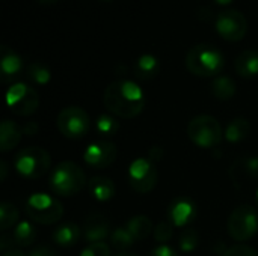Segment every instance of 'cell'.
<instances>
[{
	"label": "cell",
	"instance_id": "26",
	"mask_svg": "<svg viewBox=\"0 0 258 256\" xmlns=\"http://www.w3.org/2000/svg\"><path fill=\"white\" fill-rule=\"evenodd\" d=\"M26 77L32 83L39 84V86H44V84H47L51 80V71H50V68L45 63L33 62V63L27 65V68H26Z\"/></svg>",
	"mask_w": 258,
	"mask_h": 256
},
{
	"label": "cell",
	"instance_id": "25",
	"mask_svg": "<svg viewBox=\"0 0 258 256\" xmlns=\"http://www.w3.org/2000/svg\"><path fill=\"white\" fill-rule=\"evenodd\" d=\"M212 94L222 101L231 100L236 94V83L231 77L227 75H218L212 81Z\"/></svg>",
	"mask_w": 258,
	"mask_h": 256
},
{
	"label": "cell",
	"instance_id": "41",
	"mask_svg": "<svg viewBox=\"0 0 258 256\" xmlns=\"http://www.w3.org/2000/svg\"><path fill=\"white\" fill-rule=\"evenodd\" d=\"M41 5H53V3H56L57 0H38Z\"/></svg>",
	"mask_w": 258,
	"mask_h": 256
},
{
	"label": "cell",
	"instance_id": "6",
	"mask_svg": "<svg viewBox=\"0 0 258 256\" xmlns=\"http://www.w3.org/2000/svg\"><path fill=\"white\" fill-rule=\"evenodd\" d=\"M187 134L198 148H215L224 139V131L219 121L210 115L195 116L189 122Z\"/></svg>",
	"mask_w": 258,
	"mask_h": 256
},
{
	"label": "cell",
	"instance_id": "1",
	"mask_svg": "<svg viewBox=\"0 0 258 256\" xmlns=\"http://www.w3.org/2000/svg\"><path fill=\"white\" fill-rule=\"evenodd\" d=\"M103 101L109 113L122 119H132L144 110L145 94L138 83L124 78L112 81L106 88Z\"/></svg>",
	"mask_w": 258,
	"mask_h": 256
},
{
	"label": "cell",
	"instance_id": "2",
	"mask_svg": "<svg viewBox=\"0 0 258 256\" xmlns=\"http://www.w3.org/2000/svg\"><path fill=\"white\" fill-rule=\"evenodd\" d=\"M186 66L189 72L197 77H215L222 72L225 66V57L216 45L210 42H201L187 51Z\"/></svg>",
	"mask_w": 258,
	"mask_h": 256
},
{
	"label": "cell",
	"instance_id": "3",
	"mask_svg": "<svg viewBox=\"0 0 258 256\" xmlns=\"http://www.w3.org/2000/svg\"><path fill=\"white\" fill-rule=\"evenodd\" d=\"M86 184V175L83 169L74 161H62L50 174L51 190L63 198L77 195Z\"/></svg>",
	"mask_w": 258,
	"mask_h": 256
},
{
	"label": "cell",
	"instance_id": "8",
	"mask_svg": "<svg viewBox=\"0 0 258 256\" xmlns=\"http://www.w3.org/2000/svg\"><path fill=\"white\" fill-rule=\"evenodd\" d=\"M56 124L62 136H65L67 139L77 140L88 134L91 119L85 109L79 106H68L59 112Z\"/></svg>",
	"mask_w": 258,
	"mask_h": 256
},
{
	"label": "cell",
	"instance_id": "15",
	"mask_svg": "<svg viewBox=\"0 0 258 256\" xmlns=\"http://www.w3.org/2000/svg\"><path fill=\"white\" fill-rule=\"evenodd\" d=\"M110 222L101 214H92L86 219L83 225L85 240L91 243H104L107 237H110Z\"/></svg>",
	"mask_w": 258,
	"mask_h": 256
},
{
	"label": "cell",
	"instance_id": "30",
	"mask_svg": "<svg viewBox=\"0 0 258 256\" xmlns=\"http://www.w3.org/2000/svg\"><path fill=\"white\" fill-rule=\"evenodd\" d=\"M198 243H200V235H198V232L195 229L187 228V229H184L181 232V235H180V249L183 252L195 250Z\"/></svg>",
	"mask_w": 258,
	"mask_h": 256
},
{
	"label": "cell",
	"instance_id": "21",
	"mask_svg": "<svg viewBox=\"0 0 258 256\" xmlns=\"http://www.w3.org/2000/svg\"><path fill=\"white\" fill-rule=\"evenodd\" d=\"M82 237V229L76 223H62L53 231V241L60 247H71L79 243Z\"/></svg>",
	"mask_w": 258,
	"mask_h": 256
},
{
	"label": "cell",
	"instance_id": "22",
	"mask_svg": "<svg viewBox=\"0 0 258 256\" xmlns=\"http://www.w3.org/2000/svg\"><path fill=\"white\" fill-rule=\"evenodd\" d=\"M251 131V124L246 118H234L231 122H228L225 131H224V139L230 143H239L243 142Z\"/></svg>",
	"mask_w": 258,
	"mask_h": 256
},
{
	"label": "cell",
	"instance_id": "29",
	"mask_svg": "<svg viewBox=\"0 0 258 256\" xmlns=\"http://www.w3.org/2000/svg\"><path fill=\"white\" fill-rule=\"evenodd\" d=\"M17 222H18V210L9 202H2V205H0V229L8 231Z\"/></svg>",
	"mask_w": 258,
	"mask_h": 256
},
{
	"label": "cell",
	"instance_id": "32",
	"mask_svg": "<svg viewBox=\"0 0 258 256\" xmlns=\"http://www.w3.org/2000/svg\"><path fill=\"white\" fill-rule=\"evenodd\" d=\"M110 255V247L106 243H91L88 244L80 256H109Z\"/></svg>",
	"mask_w": 258,
	"mask_h": 256
},
{
	"label": "cell",
	"instance_id": "36",
	"mask_svg": "<svg viewBox=\"0 0 258 256\" xmlns=\"http://www.w3.org/2000/svg\"><path fill=\"white\" fill-rule=\"evenodd\" d=\"M29 256H57V253L47 246H39V247L33 249Z\"/></svg>",
	"mask_w": 258,
	"mask_h": 256
},
{
	"label": "cell",
	"instance_id": "35",
	"mask_svg": "<svg viewBox=\"0 0 258 256\" xmlns=\"http://www.w3.org/2000/svg\"><path fill=\"white\" fill-rule=\"evenodd\" d=\"M21 128H23V134H26V136H29V137L35 136V134L38 133V130H39V127H38V124H36L35 121L26 122Z\"/></svg>",
	"mask_w": 258,
	"mask_h": 256
},
{
	"label": "cell",
	"instance_id": "14",
	"mask_svg": "<svg viewBox=\"0 0 258 256\" xmlns=\"http://www.w3.org/2000/svg\"><path fill=\"white\" fill-rule=\"evenodd\" d=\"M23 72V59L8 45L0 47V77L3 83L14 81Z\"/></svg>",
	"mask_w": 258,
	"mask_h": 256
},
{
	"label": "cell",
	"instance_id": "4",
	"mask_svg": "<svg viewBox=\"0 0 258 256\" xmlns=\"http://www.w3.org/2000/svg\"><path fill=\"white\" fill-rule=\"evenodd\" d=\"M50 154L39 146L21 149L14 158V167L18 175L27 180H38L50 170Z\"/></svg>",
	"mask_w": 258,
	"mask_h": 256
},
{
	"label": "cell",
	"instance_id": "39",
	"mask_svg": "<svg viewBox=\"0 0 258 256\" xmlns=\"http://www.w3.org/2000/svg\"><path fill=\"white\" fill-rule=\"evenodd\" d=\"M3 256H26L21 250H6Z\"/></svg>",
	"mask_w": 258,
	"mask_h": 256
},
{
	"label": "cell",
	"instance_id": "9",
	"mask_svg": "<svg viewBox=\"0 0 258 256\" xmlns=\"http://www.w3.org/2000/svg\"><path fill=\"white\" fill-rule=\"evenodd\" d=\"M215 27L221 38L225 41L237 42L246 36L248 20L243 12L233 8H224L215 18Z\"/></svg>",
	"mask_w": 258,
	"mask_h": 256
},
{
	"label": "cell",
	"instance_id": "23",
	"mask_svg": "<svg viewBox=\"0 0 258 256\" xmlns=\"http://www.w3.org/2000/svg\"><path fill=\"white\" fill-rule=\"evenodd\" d=\"M125 228L128 229V232L133 235V238H135L136 241H142V240L148 238L150 234L154 231L153 222L150 220V217L142 216V214H141V216L132 217V219L127 222V226H125Z\"/></svg>",
	"mask_w": 258,
	"mask_h": 256
},
{
	"label": "cell",
	"instance_id": "18",
	"mask_svg": "<svg viewBox=\"0 0 258 256\" xmlns=\"http://www.w3.org/2000/svg\"><path fill=\"white\" fill-rule=\"evenodd\" d=\"M91 196L98 202H107L115 196V184L107 177H92L88 183Z\"/></svg>",
	"mask_w": 258,
	"mask_h": 256
},
{
	"label": "cell",
	"instance_id": "12",
	"mask_svg": "<svg viewBox=\"0 0 258 256\" xmlns=\"http://www.w3.org/2000/svg\"><path fill=\"white\" fill-rule=\"evenodd\" d=\"M118 155V149L115 143L107 142V140H100L95 143H91L85 152H83V160L89 167L94 169H104L109 167Z\"/></svg>",
	"mask_w": 258,
	"mask_h": 256
},
{
	"label": "cell",
	"instance_id": "19",
	"mask_svg": "<svg viewBox=\"0 0 258 256\" xmlns=\"http://www.w3.org/2000/svg\"><path fill=\"white\" fill-rule=\"evenodd\" d=\"M236 72L243 78H254L258 75V51L257 50H245L242 51L236 62Z\"/></svg>",
	"mask_w": 258,
	"mask_h": 256
},
{
	"label": "cell",
	"instance_id": "17",
	"mask_svg": "<svg viewBox=\"0 0 258 256\" xmlns=\"http://www.w3.org/2000/svg\"><path fill=\"white\" fill-rule=\"evenodd\" d=\"M159 71H160V60L150 53L139 56L133 63V74L136 78L142 81L153 80L159 74Z\"/></svg>",
	"mask_w": 258,
	"mask_h": 256
},
{
	"label": "cell",
	"instance_id": "44",
	"mask_svg": "<svg viewBox=\"0 0 258 256\" xmlns=\"http://www.w3.org/2000/svg\"><path fill=\"white\" fill-rule=\"evenodd\" d=\"M103 2H112V0H103Z\"/></svg>",
	"mask_w": 258,
	"mask_h": 256
},
{
	"label": "cell",
	"instance_id": "10",
	"mask_svg": "<svg viewBox=\"0 0 258 256\" xmlns=\"http://www.w3.org/2000/svg\"><path fill=\"white\" fill-rule=\"evenodd\" d=\"M6 103L9 110L18 116H30L39 106L36 91L26 83H14L6 92Z\"/></svg>",
	"mask_w": 258,
	"mask_h": 256
},
{
	"label": "cell",
	"instance_id": "11",
	"mask_svg": "<svg viewBox=\"0 0 258 256\" xmlns=\"http://www.w3.org/2000/svg\"><path fill=\"white\" fill-rule=\"evenodd\" d=\"M159 180L156 164L150 158L139 157L128 166V184L136 193H150Z\"/></svg>",
	"mask_w": 258,
	"mask_h": 256
},
{
	"label": "cell",
	"instance_id": "33",
	"mask_svg": "<svg viewBox=\"0 0 258 256\" xmlns=\"http://www.w3.org/2000/svg\"><path fill=\"white\" fill-rule=\"evenodd\" d=\"M221 256H258V252L246 244H236L227 249Z\"/></svg>",
	"mask_w": 258,
	"mask_h": 256
},
{
	"label": "cell",
	"instance_id": "28",
	"mask_svg": "<svg viewBox=\"0 0 258 256\" xmlns=\"http://www.w3.org/2000/svg\"><path fill=\"white\" fill-rule=\"evenodd\" d=\"M109 238H110L112 247L116 249V250H119V252H124V250L130 249L135 244V241H136L133 238V235L128 232L127 228H118V229L112 231V234H110Z\"/></svg>",
	"mask_w": 258,
	"mask_h": 256
},
{
	"label": "cell",
	"instance_id": "38",
	"mask_svg": "<svg viewBox=\"0 0 258 256\" xmlns=\"http://www.w3.org/2000/svg\"><path fill=\"white\" fill-rule=\"evenodd\" d=\"M0 169H2V180H5L6 178V174H8V166H6V161L5 160H2L0 161Z\"/></svg>",
	"mask_w": 258,
	"mask_h": 256
},
{
	"label": "cell",
	"instance_id": "20",
	"mask_svg": "<svg viewBox=\"0 0 258 256\" xmlns=\"http://www.w3.org/2000/svg\"><path fill=\"white\" fill-rule=\"evenodd\" d=\"M21 136H23V128L18 127L15 122L5 119L0 127V151L8 152L14 149L20 143Z\"/></svg>",
	"mask_w": 258,
	"mask_h": 256
},
{
	"label": "cell",
	"instance_id": "13",
	"mask_svg": "<svg viewBox=\"0 0 258 256\" xmlns=\"http://www.w3.org/2000/svg\"><path fill=\"white\" fill-rule=\"evenodd\" d=\"M197 217V205L187 198L181 196L174 199L168 208V220L174 225V228H186Z\"/></svg>",
	"mask_w": 258,
	"mask_h": 256
},
{
	"label": "cell",
	"instance_id": "42",
	"mask_svg": "<svg viewBox=\"0 0 258 256\" xmlns=\"http://www.w3.org/2000/svg\"><path fill=\"white\" fill-rule=\"evenodd\" d=\"M113 256H138V255H135V253H128V252H119L118 255H113Z\"/></svg>",
	"mask_w": 258,
	"mask_h": 256
},
{
	"label": "cell",
	"instance_id": "31",
	"mask_svg": "<svg viewBox=\"0 0 258 256\" xmlns=\"http://www.w3.org/2000/svg\"><path fill=\"white\" fill-rule=\"evenodd\" d=\"M153 234H154V240H156V241H159V243H166V241H169V240L172 238V235H174V225H172L169 220H163V222H160V223L154 228Z\"/></svg>",
	"mask_w": 258,
	"mask_h": 256
},
{
	"label": "cell",
	"instance_id": "24",
	"mask_svg": "<svg viewBox=\"0 0 258 256\" xmlns=\"http://www.w3.org/2000/svg\"><path fill=\"white\" fill-rule=\"evenodd\" d=\"M12 241L18 247H29L36 240V228L30 222H20L11 234Z\"/></svg>",
	"mask_w": 258,
	"mask_h": 256
},
{
	"label": "cell",
	"instance_id": "7",
	"mask_svg": "<svg viewBox=\"0 0 258 256\" xmlns=\"http://www.w3.org/2000/svg\"><path fill=\"white\" fill-rule=\"evenodd\" d=\"M228 235L239 243L251 240L258 232V211L252 205H239L228 217Z\"/></svg>",
	"mask_w": 258,
	"mask_h": 256
},
{
	"label": "cell",
	"instance_id": "37",
	"mask_svg": "<svg viewBox=\"0 0 258 256\" xmlns=\"http://www.w3.org/2000/svg\"><path fill=\"white\" fill-rule=\"evenodd\" d=\"M162 157H163V149H162V146H151V148H150V151H148V158H150L153 163L159 161Z\"/></svg>",
	"mask_w": 258,
	"mask_h": 256
},
{
	"label": "cell",
	"instance_id": "40",
	"mask_svg": "<svg viewBox=\"0 0 258 256\" xmlns=\"http://www.w3.org/2000/svg\"><path fill=\"white\" fill-rule=\"evenodd\" d=\"M234 0H213V3H216L218 6H230Z\"/></svg>",
	"mask_w": 258,
	"mask_h": 256
},
{
	"label": "cell",
	"instance_id": "34",
	"mask_svg": "<svg viewBox=\"0 0 258 256\" xmlns=\"http://www.w3.org/2000/svg\"><path fill=\"white\" fill-rule=\"evenodd\" d=\"M148 256H178V253L171 247V246H166V244H160L157 246L156 249H153Z\"/></svg>",
	"mask_w": 258,
	"mask_h": 256
},
{
	"label": "cell",
	"instance_id": "16",
	"mask_svg": "<svg viewBox=\"0 0 258 256\" xmlns=\"http://www.w3.org/2000/svg\"><path fill=\"white\" fill-rule=\"evenodd\" d=\"M230 177L236 184L243 181H258V157H242L234 161Z\"/></svg>",
	"mask_w": 258,
	"mask_h": 256
},
{
	"label": "cell",
	"instance_id": "5",
	"mask_svg": "<svg viewBox=\"0 0 258 256\" xmlns=\"http://www.w3.org/2000/svg\"><path fill=\"white\" fill-rule=\"evenodd\" d=\"M26 213L35 223L53 225L62 219L63 207L56 198L47 193H33L26 201Z\"/></svg>",
	"mask_w": 258,
	"mask_h": 256
},
{
	"label": "cell",
	"instance_id": "43",
	"mask_svg": "<svg viewBox=\"0 0 258 256\" xmlns=\"http://www.w3.org/2000/svg\"><path fill=\"white\" fill-rule=\"evenodd\" d=\"M257 207H258V190H257Z\"/></svg>",
	"mask_w": 258,
	"mask_h": 256
},
{
	"label": "cell",
	"instance_id": "27",
	"mask_svg": "<svg viewBox=\"0 0 258 256\" xmlns=\"http://www.w3.org/2000/svg\"><path fill=\"white\" fill-rule=\"evenodd\" d=\"M121 125L116 118L109 113H103L95 121V130L101 137H113L119 131Z\"/></svg>",
	"mask_w": 258,
	"mask_h": 256
}]
</instances>
